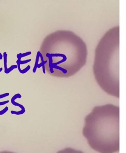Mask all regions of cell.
<instances>
[{"label": "cell", "instance_id": "52a82bcc", "mask_svg": "<svg viewBox=\"0 0 126 153\" xmlns=\"http://www.w3.org/2000/svg\"><path fill=\"white\" fill-rule=\"evenodd\" d=\"M8 102H9V101H6L2 102H0V106L5 105V104L8 103Z\"/></svg>", "mask_w": 126, "mask_h": 153}, {"label": "cell", "instance_id": "3957f363", "mask_svg": "<svg viewBox=\"0 0 126 153\" xmlns=\"http://www.w3.org/2000/svg\"><path fill=\"white\" fill-rule=\"evenodd\" d=\"M120 28L109 29L95 51L93 73L97 84L106 93L119 98Z\"/></svg>", "mask_w": 126, "mask_h": 153}, {"label": "cell", "instance_id": "277c9868", "mask_svg": "<svg viewBox=\"0 0 126 153\" xmlns=\"http://www.w3.org/2000/svg\"><path fill=\"white\" fill-rule=\"evenodd\" d=\"M21 98H22V95L20 94H16L12 97V98L11 99V100H10V102H11V104L14 106L18 107L19 108H20L21 109V110L20 111H18L11 110L10 111L11 114L16 115H20L23 114L26 112V110H25V108L24 107V106L15 102V100L16 99H20Z\"/></svg>", "mask_w": 126, "mask_h": 153}, {"label": "cell", "instance_id": "5b68a950", "mask_svg": "<svg viewBox=\"0 0 126 153\" xmlns=\"http://www.w3.org/2000/svg\"><path fill=\"white\" fill-rule=\"evenodd\" d=\"M30 68H31L30 66H28L26 68H25V69H21L20 71H19V72H20L21 74H24V73H26L27 72H28V71L30 70Z\"/></svg>", "mask_w": 126, "mask_h": 153}, {"label": "cell", "instance_id": "7a4b0ae2", "mask_svg": "<svg viewBox=\"0 0 126 153\" xmlns=\"http://www.w3.org/2000/svg\"><path fill=\"white\" fill-rule=\"evenodd\" d=\"M119 106L107 104L94 107L84 120L82 134L89 146L102 153L120 150Z\"/></svg>", "mask_w": 126, "mask_h": 153}, {"label": "cell", "instance_id": "6da1fadb", "mask_svg": "<svg viewBox=\"0 0 126 153\" xmlns=\"http://www.w3.org/2000/svg\"><path fill=\"white\" fill-rule=\"evenodd\" d=\"M39 52L46 62L48 74L67 78L77 73L87 62L88 50L84 40L74 33L59 30L48 35Z\"/></svg>", "mask_w": 126, "mask_h": 153}, {"label": "cell", "instance_id": "8992f818", "mask_svg": "<svg viewBox=\"0 0 126 153\" xmlns=\"http://www.w3.org/2000/svg\"><path fill=\"white\" fill-rule=\"evenodd\" d=\"M9 95V94L8 93H4L3 94L0 95V99H1L2 98H4L5 97L8 96Z\"/></svg>", "mask_w": 126, "mask_h": 153}]
</instances>
